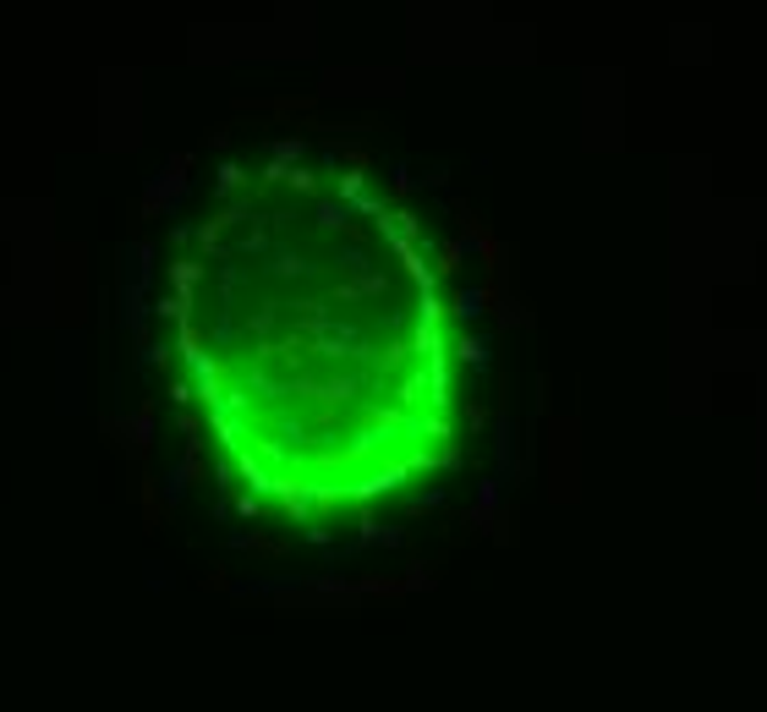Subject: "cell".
<instances>
[{"mask_svg": "<svg viewBox=\"0 0 767 712\" xmlns=\"http://www.w3.org/2000/svg\"><path fill=\"white\" fill-rule=\"evenodd\" d=\"M137 307L187 477L247 526L368 537L439 498L471 450L477 274L439 203L373 149L286 132L187 160Z\"/></svg>", "mask_w": 767, "mask_h": 712, "instance_id": "cell-1", "label": "cell"}]
</instances>
